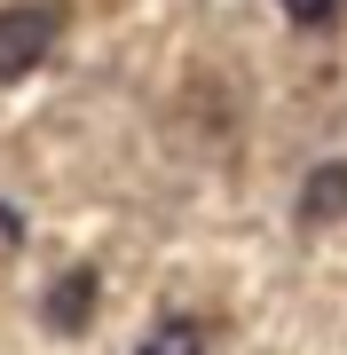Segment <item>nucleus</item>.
Wrapping results in <instances>:
<instances>
[{"label": "nucleus", "mask_w": 347, "mask_h": 355, "mask_svg": "<svg viewBox=\"0 0 347 355\" xmlns=\"http://www.w3.org/2000/svg\"><path fill=\"white\" fill-rule=\"evenodd\" d=\"M55 32H64V8H55V0H16V8H0V79H24L39 55L55 48Z\"/></svg>", "instance_id": "obj_1"}, {"label": "nucleus", "mask_w": 347, "mask_h": 355, "mask_svg": "<svg viewBox=\"0 0 347 355\" xmlns=\"http://www.w3.org/2000/svg\"><path fill=\"white\" fill-rule=\"evenodd\" d=\"M39 316H48V331H79V324L95 316V277H87V268L55 277V292L39 300Z\"/></svg>", "instance_id": "obj_2"}, {"label": "nucleus", "mask_w": 347, "mask_h": 355, "mask_svg": "<svg viewBox=\"0 0 347 355\" xmlns=\"http://www.w3.org/2000/svg\"><path fill=\"white\" fill-rule=\"evenodd\" d=\"M347 214V166H316L300 182V221H339Z\"/></svg>", "instance_id": "obj_3"}, {"label": "nucleus", "mask_w": 347, "mask_h": 355, "mask_svg": "<svg viewBox=\"0 0 347 355\" xmlns=\"http://www.w3.org/2000/svg\"><path fill=\"white\" fill-rule=\"evenodd\" d=\"M134 355H206V331H197L190 316H174V324H158L150 340H142Z\"/></svg>", "instance_id": "obj_4"}, {"label": "nucleus", "mask_w": 347, "mask_h": 355, "mask_svg": "<svg viewBox=\"0 0 347 355\" xmlns=\"http://www.w3.org/2000/svg\"><path fill=\"white\" fill-rule=\"evenodd\" d=\"M332 8H339V0H284V16H292V24H323Z\"/></svg>", "instance_id": "obj_5"}]
</instances>
